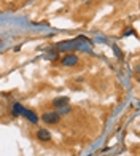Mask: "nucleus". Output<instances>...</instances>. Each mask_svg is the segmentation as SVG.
<instances>
[{"label": "nucleus", "mask_w": 140, "mask_h": 156, "mask_svg": "<svg viewBox=\"0 0 140 156\" xmlns=\"http://www.w3.org/2000/svg\"><path fill=\"white\" fill-rule=\"evenodd\" d=\"M113 49H115V53H116V54H118V58H120V59H121V58H123V56H121V51H120V49H118V48H116V46H115V48H113Z\"/></svg>", "instance_id": "0eeeda50"}, {"label": "nucleus", "mask_w": 140, "mask_h": 156, "mask_svg": "<svg viewBox=\"0 0 140 156\" xmlns=\"http://www.w3.org/2000/svg\"><path fill=\"white\" fill-rule=\"evenodd\" d=\"M53 104L56 105V107H65V105L68 104V97H65V96L56 97L54 101H53Z\"/></svg>", "instance_id": "423d86ee"}, {"label": "nucleus", "mask_w": 140, "mask_h": 156, "mask_svg": "<svg viewBox=\"0 0 140 156\" xmlns=\"http://www.w3.org/2000/svg\"><path fill=\"white\" fill-rule=\"evenodd\" d=\"M76 64H78V58L75 54H67L62 58V66H65V67H73Z\"/></svg>", "instance_id": "f03ea898"}, {"label": "nucleus", "mask_w": 140, "mask_h": 156, "mask_svg": "<svg viewBox=\"0 0 140 156\" xmlns=\"http://www.w3.org/2000/svg\"><path fill=\"white\" fill-rule=\"evenodd\" d=\"M78 46V38H75L72 41H62V43L58 45L59 49H72V48H76Z\"/></svg>", "instance_id": "20e7f679"}, {"label": "nucleus", "mask_w": 140, "mask_h": 156, "mask_svg": "<svg viewBox=\"0 0 140 156\" xmlns=\"http://www.w3.org/2000/svg\"><path fill=\"white\" fill-rule=\"evenodd\" d=\"M37 139L40 142H50L51 140V134L48 129H38L37 131Z\"/></svg>", "instance_id": "7ed1b4c3"}, {"label": "nucleus", "mask_w": 140, "mask_h": 156, "mask_svg": "<svg viewBox=\"0 0 140 156\" xmlns=\"http://www.w3.org/2000/svg\"><path fill=\"white\" fill-rule=\"evenodd\" d=\"M41 119H43V123H46V124H56L61 119V115L56 112H46L41 115Z\"/></svg>", "instance_id": "f257e3e1"}, {"label": "nucleus", "mask_w": 140, "mask_h": 156, "mask_svg": "<svg viewBox=\"0 0 140 156\" xmlns=\"http://www.w3.org/2000/svg\"><path fill=\"white\" fill-rule=\"evenodd\" d=\"M21 115H24L27 119H29L30 123H38V118H37V115H35L33 112H30V110H26V108H23L21 110Z\"/></svg>", "instance_id": "39448f33"}]
</instances>
